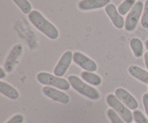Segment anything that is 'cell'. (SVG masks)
<instances>
[{
	"mask_svg": "<svg viewBox=\"0 0 148 123\" xmlns=\"http://www.w3.org/2000/svg\"><path fill=\"white\" fill-rule=\"evenodd\" d=\"M133 117L136 123H148V120L140 110H134L133 112Z\"/></svg>",
	"mask_w": 148,
	"mask_h": 123,
	"instance_id": "20",
	"label": "cell"
},
{
	"mask_svg": "<svg viewBox=\"0 0 148 123\" xmlns=\"http://www.w3.org/2000/svg\"><path fill=\"white\" fill-rule=\"evenodd\" d=\"M128 71L133 77L138 79L140 82L148 84V72L137 66H130Z\"/></svg>",
	"mask_w": 148,
	"mask_h": 123,
	"instance_id": "14",
	"label": "cell"
},
{
	"mask_svg": "<svg viewBox=\"0 0 148 123\" xmlns=\"http://www.w3.org/2000/svg\"><path fill=\"white\" fill-rule=\"evenodd\" d=\"M73 61L86 71L94 72L98 69V66L94 60L79 51L73 54Z\"/></svg>",
	"mask_w": 148,
	"mask_h": 123,
	"instance_id": "6",
	"label": "cell"
},
{
	"mask_svg": "<svg viewBox=\"0 0 148 123\" xmlns=\"http://www.w3.org/2000/svg\"><path fill=\"white\" fill-rule=\"evenodd\" d=\"M130 45L136 58H140L143 56L144 46H143V43L140 39L137 38V37H133L130 40Z\"/></svg>",
	"mask_w": 148,
	"mask_h": 123,
	"instance_id": "16",
	"label": "cell"
},
{
	"mask_svg": "<svg viewBox=\"0 0 148 123\" xmlns=\"http://www.w3.org/2000/svg\"><path fill=\"white\" fill-rule=\"evenodd\" d=\"M105 11L107 15L111 19V22L116 28L122 29L125 26V21L123 18L122 15L119 12L118 9H116V6L114 4H108L105 7Z\"/></svg>",
	"mask_w": 148,
	"mask_h": 123,
	"instance_id": "11",
	"label": "cell"
},
{
	"mask_svg": "<svg viewBox=\"0 0 148 123\" xmlns=\"http://www.w3.org/2000/svg\"><path fill=\"white\" fill-rule=\"evenodd\" d=\"M115 95L130 109L136 110L138 107L139 105L137 99L126 89L123 88H118L116 89Z\"/></svg>",
	"mask_w": 148,
	"mask_h": 123,
	"instance_id": "9",
	"label": "cell"
},
{
	"mask_svg": "<svg viewBox=\"0 0 148 123\" xmlns=\"http://www.w3.org/2000/svg\"><path fill=\"white\" fill-rule=\"evenodd\" d=\"M143 105H144L145 110L146 114L148 116V94L146 93L143 95Z\"/></svg>",
	"mask_w": 148,
	"mask_h": 123,
	"instance_id": "23",
	"label": "cell"
},
{
	"mask_svg": "<svg viewBox=\"0 0 148 123\" xmlns=\"http://www.w3.org/2000/svg\"><path fill=\"white\" fill-rule=\"evenodd\" d=\"M28 19L35 27L51 40H56L59 35L57 28L49 21L40 12L33 10L28 14Z\"/></svg>",
	"mask_w": 148,
	"mask_h": 123,
	"instance_id": "1",
	"label": "cell"
},
{
	"mask_svg": "<svg viewBox=\"0 0 148 123\" xmlns=\"http://www.w3.org/2000/svg\"><path fill=\"white\" fill-rule=\"evenodd\" d=\"M0 92L3 95L12 100H16L20 96V94L17 89L2 81L0 82Z\"/></svg>",
	"mask_w": 148,
	"mask_h": 123,
	"instance_id": "13",
	"label": "cell"
},
{
	"mask_svg": "<svg viewBox=\"0 0 148 123\" xmlns=\"http://www.w3.org/2000/svg\"><path fill=\"white\" fill-rule=\"evenodd\" d=\"M144 4L143 1L136 2L131 11L128 13L125 21V30L128 32H133L138 24L139 20L141 17L144 10Z\"/></svg>",
	"mask_w": 148,
	"mask_h": 123,
	"instance_id": "5",
	"label": "cell"
},
{
	"mask_svg": "<svg viewBox=\"0 0 148 123\" xmlns=\"http://www.w3.org/2000/svg\"><path fill=\"white\" fill-rule=\"evenodd\" d=\"M6 77V71L2 68H0V79H3Z\"/></svg>",
	"mask_w": 148,
	"mask_h": 123,
	"instance_id": "24",
	"label": "cell"
},
{
	"mask_svg": "<svg viewBox=\"0 0 148 123\" xmlns=\"http://www.w3.org/2000/svg\"><path fill=\"white\" fill-rule=\"evenodd\" d=\"M136 0H124L118 7V11L122 16L126 15L130 12L134 4H136Z\"/></svg>",
	"mask_w": 148,
	"mask_h": 123,
	"instance_id": "17",
	"label": "cell"
},
{
	"mask_svg": "<svg viewBox=\"0 0 148 123\" xmlns=\"http://www.w3.org/2000/svg\"><path fill=\"white\" fill-rule=\"evenodd\" d=\"M145 63L146 67L148 69V52L145 53Z\"/></svg>",
	"mask_w": 148,
	"mask_h": 123,
	"instance_id": "25",
	"label": "cell"
},
{
	"mask_svg": "<svg viewBox=\"0 0 148 123\" xmlns=\"http://www.w3.org/2000/svg\"><path fill=\"white\" fill-rule=\"evenodd\" d=\"M145 47H146V48H147V50H148V40H146V42H145Z\"/></svg>",
	"mask_w": 148,
	"mask_h": 123,
	"instance_id": "26",
	"label": "cell"
},
{
	"mask_svg": "<svg viewBox=\"0 0 148 123\" xmlns=\"http://www.w3.org/2000/svg\"><path fill=\"white\" fill-rule=\"evenodd\" d=\"M106 102L108 105L113 109L116 111L122 118L123 120L127 123H132L133 121V115L130 109L121 102L116 95L108 94L106 97Z\"/></svg>",
	"mask_w": 148,
	"mask_h": 123,
	"instance_id": "4",
	"label": "cell"
},
{
	"mask_svg": "<svg viewBox=\"0 0 148 123\" xmlns=\"http://www.w3.org/2000/svg\"><path fill=\"white\" fill-rule=\"evenodd\" d=\"M23 51V47L21 44H17L12 48L10 54L4 63V70L11 73L14 69Z\"/></svg>",
	"mask_w": 148,
	"mask_h": 123,
	"instance_id": "7",
	"label": "cell"
},
{
	"mask_svg": "<svg viewBox=\"0 0 148 123\" xmlns=\"http://www.w3.org/2000/svg\"><path fill=\"white\" fill-rule=\"evenodd\" d=\"M147 89H148V87H147Z\"/></svg>",
	"mask_w": 148,
	"mask_h": 123,
	"instance_id": "27",
	"label": "cell"
},
{
	"mask_svg": "<svg viewBox=\"0 0 148 123\" xmlns=\"http://www.w3.org/2000/svg\"><path fill=\"white\" fill-rule=\"evenodd\" d=\"M81 77L84 81H85L92 86H100L102 83V79H101V76H98L96 73H94L93 72L85 71L81 73Z\"/></svg>",
	"mask_w": 148,
	"mask_h": 123,
	"instance_id": "15",
	"label": "cell"
},
{
	"mask_svg": "<svg viewBox=\"0 0 148 123\" xmlns=\"http://www.w3.org/2000/svg\"><path fill=\"white\" fill-rule=\"evenodd\" d=\"M107 115L111 123H124L122 120V118L119 116L118 113L114 109H109L107 111Z\"/></svg>",
	"mask_w": 148,
	"mask_h": 123,
	"instance_id": "19",
	"label": "cell"
},
{
	"mask_svg": "<svg viewBox=\"0 0 148 123\" xmlns=\"http://www.w3.org/2000/svg\"><path fill=\"white\" fill-rule=\"evenodd\" d=\"M37 79L39 83L41 84L45 85V86H53L61 90L67 91L71 86L69 81L55 76V75H52L47 72H40L38 73Z\"/></svg>",
	"mask_w": 148,
	"mask_h": 123,
	"instance_id": "3",
	"label": "cell"
},
{
	"mask_svg": "<svg viewBox=\"0 0 148 123\" xmlns=\"http://www.w3.org/2000/svg\"><path fill=\"white\" fill-rule=\"evenodd\" d=\"M68 81L73 89L77 91L80 94L86 96L88 99H92V100H98L101 98V94L96 89L87 84L78 76H75V75L69 76L68 78Z\"/></svg>",
	"mask_w": 148,
	"mask_h": 123,
	"instance_id": "2",
	"label": "cell"
},
{
	"mask_svg": "<svg viewBox=\"0 0 148 123\" xmlns=\"http://www.w3.org/2000/svg\"><path fill=\"white\" fill-rule=\"evenodd\" d=\"M111 0H81L78 3V8L82 11L98 10L106 7Z\"/></svg>",
	"mask_w": 148,
	"mask_h": 123,
	"instance_id": "12",
	"label": "cell"
},
{
	"mask_svg": "<svg viewBox=\"0 0 148 123\" xmlns=\"http://www.w3.org/2000/svg\"><path fill=\"white\" fill-rule=\"evenodd\" d=\"M24 122V117L23 115L18 114L13 116L9 121L6 123H23Z\"/></svg>",
	"mask_w": 148,
	"mask_h": 123,
	"instance_id": "22",
	"label": "cell"
},
{
	"mask_svg": "<svg viewBox=\"0 0 148 123\" xmlns=\"http://www.w3.org/2000/svg\"><path fill=\"white\" fill-rule=\"evenodd\" d=\"M141 24L145 29H148V0L145 3L144 10L141 19Z\"/></svg>",
	"mask_w": 148,
	"mask_h": 123,
	"instance_id": "21",
	"label": "cell"
},
{
	"mask_svg": "<svg viewBox=\"0 0 148 123\" xmlns=\"http://www.w3.org/2000/svg\"><path fill=\"white\" fill-rule=\"evenodd\" d=\"M43 93L50 99L56 101V102H60L62 104H68L70 101L69 95L66 94L64 92L59 90L56 88L51 87V86H46L43 88Z\"/></svg>",
	"mask_w": 148,
	"mask_h": 123,
	"instance_id": "10",
	"label": "cell"
},
{
	"mask_svg": "<svg viewBox=\"0 0 148 123\" xmlns=\"http://www.w3.org/2000/svg\"><path fill=\"white\" fill-rule=\"evenodd\" d=\"M14 4L25 14H29L32 12L31 4L27 0H12Z\"/></svg>",
	"mask_w": 148,
	"mask_h": 123,
	"instance_id": "18",
	"label": "cell"
},
{
	"mask_svg": "<svg viewBox=\"0 0 148 123\" xmlns=\"http://www.w3.org/2000/svg\"><path fill=\"white\" fill-rule=\"evenodd\" d=\"M72 60H73L72 52L70 50H67V51L65 52L62 55L60 60H59L57 65L53 70V73H54L55 76H59V77L63 76L70 66Z\"/></svg>",
	"mask_w": 148,
	"mask_h": 123,
	"instance_id": "8",
	"label": "cell"
}]
</instances>
